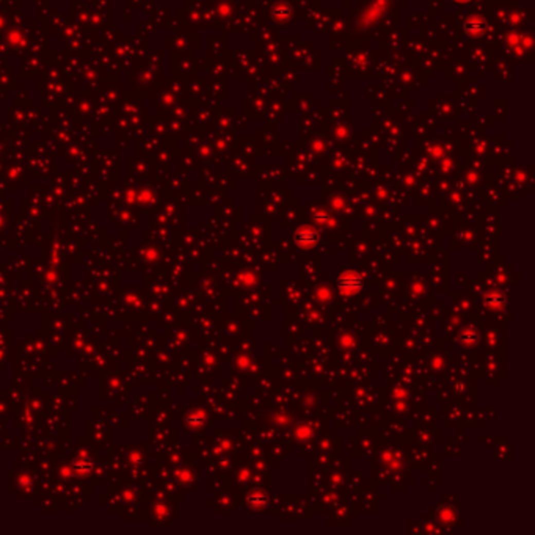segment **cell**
Wrapping results in <instances>:
<instances>
[{"label": "cell", "instance_id": "obj_2", "mask_svg": "<svg viewBox=\"0 0 535 535\" xmlns=\"http://www.w3.org/2000/svg\"><path fill=\"white\" fill-rule=\"evenodd\" d=\"M294 242L300 248H312L314 245H317V242H319V234H317L316 229L311 228V226H301V228H298L295 231Z\"/></svg>", "mask_w": 535, "mask_h": 535}, {"label": "cell", "instance_id": "obj_4", "mask_svg": "<svg viewBox=\"0 0 535 535\" xmlns=\"http://www.w3.org/2000/svg\"><path fill=\"white\" fill-rule=\"evenodd\" d=\"M246 501H248V506L253 507V509H264V507L267 506V502H269L267 496H265L262 491H259V490H253V491H251V493L248 494Z\"/></svg>", "mask_w": 535, "mask_h": 535}, {"label": "cell", "instance_id": "obj_1", "mask_svg": "<svg viewBox=\"0 0 535 535\" xmlns=\"http://www.w3.org/2000/svg\"><path fill=\"white\" fill-rule=\"evenodd\" d=\"M336 284H337V289L342 295L350 297V295H355L356 292H360L363 289L364 281L355 270H345L337 276Z\"/></svg>", "mask_w": 535, "mask_h": 535}, {"label": "cell", "instance_id": "obj_5", "mask_svg": "<svg viewBox=\"0 0 535 535\" xmlns=\"http://www.w3.org/2000/svg\"><path fill=\"white\" fill-rule=\"evenodd\" d=\"M477 339H479V334H477V331H476L473 327H468V328L461 330V333H460V336H458V341H460L463 345H466V347H469V345L476 344Z\"/></svg>", "mask_w": 535, "mask_h": 535}, {"label": "cell", "instance_id": "obj_3", "mask_svg": "<svg viewBox=\"0 0 535 535\" xmlns=\"http://www.w3.org/2000/svg\"><path fill=\"white\" fill-rule=\"evenodd\" d=\"M484 303H485L491 311H501L502 308L506 306V297L502 295L501 292L494 291V292H490V294L485 295Z\"/></svg>", "mask_w": 535, "mask_h": 535}]
</instances>
